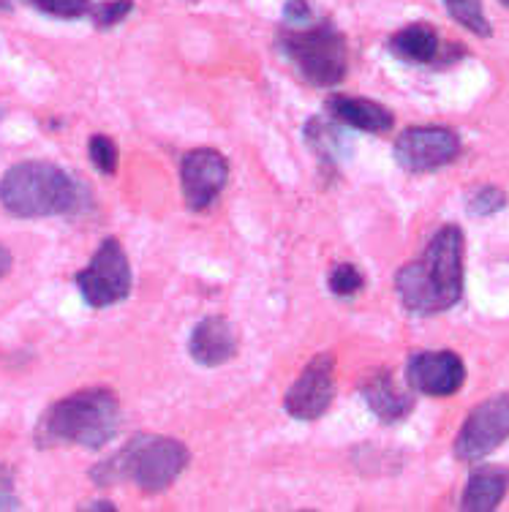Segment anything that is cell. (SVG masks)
<instances>
[{"instance_id": "4316f807", "label": "cell", "mask_w": 509, "mask_h": 512, "mask_svg": "<svg viewBox=\"0 0 509 512\" xmlns=\"http://www.w3.org/2000/svg\"><path fill=\"white\" fill-rule=\"evenodd\" d=\"M14 6V0H0V11H9Z\"/></svg>"}, {"instance_id": "9c48e42d", "label": "cell", "mask_w": 509, "mask_h": 512, "mask_svg": "<svg viewBox=\"0 0 509 512\" xmlns=\"http://www.w3.org/2000/svg\"><path fill=\"white\" fill-rule=\"evenodd\" d=\"M335 398V357L330 352L311 357L303 374L294 379V384L284 395V409L294 420H319L333 406Z\"/></svg>"}, {"instance_id": "f1b7e54d", "label": "cell", "mask_w": 509, "mask_h": 512, "mask_svg": "<svg viewBox=\"0 0 509 512\" xmlns=\"http://www.w3.org/2000/svg\"><path fill=\"white\" fill-rule=\"evenodd\" d=\"M188 3H196V0H188Z\"/></svg>"}, {"instance_id": "cb8c5ba5", "label": "cell", "mask_w": 509, "mask_h": 512, "mask_svg": "<svg viewBox=\"0 0 509 512\" xmlns=\"http://www.w3.org/2000/svg\"><path fill=\"white\" fill-rule=\"evenodd\" d=\"M284 14H286V22H289L292 28L294 25H308V22H311V6H308L305 0H289Z\"/></svg>"}, {"instance_id": "3957f363", "label": "cell", "mask_w": 509, "mask_h": 512, "mask_svg": "<svg viewBox=\"0 0 509 512\" xmlns=\"http://www.w3.org/2000/svg\"><path fill=\"white\" fill-rule=\"evenodd\" d=\"M188 447L177 439L156 434H137L128 439V444L118 455H112L104 463L93 466V483L96 485H115V483H134L139 491L164 493L169 485L175 483L180 474L186 472Z\"/></svg>"}, {"instance_id": "484cf974", "label": "cell", "mask_w": 509, "mask_h": 512, "mask_svg": "<svg viewBox=\"0 0 509 512\" xmlns=\"http://www.w3.org/2000/svg\"><path fill=\"white\" fill-rule=\"evenodd\" d=\"M90 510H115V504H112V502H93V504H90Z\"/></svg>"}, {"instance_id": "8992f818", "label": "cell", "mask_w": 509, "mask_h": 512, "mask_svg": "<svg viewBox=\"0 0 509 512\" xmlns=\"http://www.w3.org/2000/svg\"><path fill=\"white\" fill-rule=\"evenodd\" d=\"M74 281H77L79 295L93 308H109L126 300L131 292V265H128L126 248L120 246V240L107 237L96 248L90 265L79 270Z\"/></svg>"}, {"instance_id": "44dd1931", "label": "cell", "mask_w": 509, "mask_h": 512, "mask_svg": "<svg viewBox=\"0 0 509 512\" xmlns=\"http://www.w3.org/2000/svg\"><path fill=\"white\" fill-rule=\"evenodd\" d=\"M33 6L49 17H60V20H77L90 14V0H33Z\"/></svg>"}, {"instance_id": "ac0fdd59", "label": "cell", "mask_w": 509, "mask_h": 512, "mask_svg": "<svg viewBox=\"0 0 509 512\" xmlns=\"http://www.w3.org/2000/svg\"><path fill=\"white\" fill-rule=\"evenodd\" d=\"M88 153H90V161H93V167H96L98 172H104V175H115V169H118V161H120L115 139H109L107 134H96V137H90Z\"/></svg>"}, {"instance_id": "8fae6325", "label": "cell", "mask_w": 509, "mask_h": 512, "mask_svg": "<svg viewBox=\"0 0 509 512\" xmlns=\"http://www.w3.org/2000/svg\"><path fill=\"white\" fill-rule=\"evenodd\" d=\"M466 382V365L461 355L450 349L441 352H414L406 360V384L422 395L447 398L455 395Z\"/></svg>"}, {"instance_id": "30bf717a", "label": "cell", "mask_w": 509, "mask_h": 512, "mask_svg": "<svg viewBox=\"0 0 509 512\" xmlns=\"http://www.w3.org/2000/svg\"><path fill=\"white\" fill-rule=\"evenodd\" d=\"M229 180V161L224 153L213 148L188 150L180 161V186L188 210L202 213L210 205H216L221 191Z\"/></svg>"}, {"instance_id": "603a6c76", "label": "cell", "mask_w": 509, "mask_h": 512, "mask_svg": "<svg viewBox=\"0 0 509 512\" xmlns=\"http://www.w3.org/2000/svg\"><path fill=\"white\" fill-rule=\"evenodd\" d=\"M17 507V496H14V474L0 463V510H11Z\"/></svg>"}, {"instance_id": "7a4b0ae2", "label": "cell", "mask_w": 509, "mask_h": 512, "mask_svg": "<svg viewBox=\"0 0 509 512\" xmlns=\"http://www.w3.org/2000/svg\"><path fill=\"white\" fill-rule=\"evenodd\" d=\"M120 401L107 387H88L60 398L44 412L36 428L41 447L79 444L85 450H101L118 436Z\"/></svg>"}, {"instance_id": "ba28073f", "label": "cell", "mask_w": 509, "mask_h": 512, "mask_svg": "<svg viewBox=\"0 0 509 512\" xmlns=\"http://www.w3.org/2000/svg\"><path fill=\"white\" fill-rule=\"evenodd\" d=\"M392 156L398 161V167L414 175L436 172L461 156V137L444 126L406 128L401 137L395 139Z\"/></svg>"}, {"instance_id": "7402d4cb", "label": "cell", "mask_w": 509, "mask_h": 512, "mask_svg": "<svg viewBox=\"0 0 509 512\" xmlns=\"http://www.w3.org/2000/svg\"><path fill=\"white\" fill-rule=\"evenodd\" d=\"M131 9H134V0H104V3L93 6L90 14H93L96 28H112V25L126 20Z\"/></svg>"}, {"instance_id": "5bb4252c", "label": "cell", "mask_w": 509, "mask_h": 512, "mask_svg": "<svg viewBox=\"0 0 509 512\" xmlns=\"http://www.w3.org/2000/svg\"><path fill=\"white\" fill-rule=\"evenodd\" d=\"M360 393H363L368 409L387 425L401 423L414 409V398L395 384L390 371H376L373 376H368L360 384Z\"/></svg>"}, {"instance_id": "4fadbf2b", "label": "cell", "mask_w": 509, "mask_h": 512, "mask_svg": "<svg viewBox=\"0 0 509 512\" xmlns=\"http://www.w3.org/2000/svg\"><path fill=\"white\" fill-rule=\"evenodd\" d=\"M327 112H330V118L335 123L357 128V131H365V134H387L395 126V115L390 109L371 99H363V96H349V93L330 96L327 99Z\"/></svg>"}, {"instance_id": "6da1fadb", "label": "cell", "mask_w": 509, "mask_h": 512, "mask_svg": "<svg viewBox=\"0 0 509 512\" xmlns=\"http://www.w3.org/2000/svg\"><path fill=\"white\" fill-rule=\"evenodd\" d=\"M395 292L412 314H441L463 297V232L455 224L431 237L420 259L406 262L395 273Z\"/></svg>"}, {"instance_id": "52a82bcc", "label": "cell", "mask_w": 509, "mask_h": 512, "mask_svg": "<svg viewBox=\"0 0 509 512\" xmlns=\"http://www.w3.org/2000/svg\"><path fill=\"white\" fill-rule=\"evenodd\" d=\"M509 439V393L485 398L463 420L461 434L455 439V458L474 463L488 458L496 447Z\"/></svg>"}, {"instance_id": "e0dca14e", "label": "cell", "mask_w": 509, "mask_h": 512, "mask_svg": "<svg viewBox=\"0 0 509 512\" xmlns=\"http://www.w3.org/2000/svg\"><path fill=\"white\" fill-rule=\"evenodd\" d=\"M444 6L450 11V17L466 30H471L474 36L488 39L493 28H490L485 9H482V0H444Z\"/></svg>"}, {"instance_id": "7c38bea8", "label": "cell", "mask_w": 509, "mask_h": 512, "mask_svg": "<svg viewBox=\"0 0 509 512\" xmlns=\"http://www.w3.org/2000/svg\"><path fill=\"white\" fill-rule=\"evenodd\" d=\"M237 346H240L237 330L226 316H205L188 338V352L194 357V363L205 368L229 363L237 355Z\"/></svg>"}, {"instance_id": "9a60e30c", "label": "cell", "mask_w": 509, "mask_h": 512, "mask_svg": "<svg viewBox=\"0 0 509 512\" xmlns=\"http://www.w3.org/2000/svg\"><path fill=\"white\" fill-rule=\"evenodd\" d=\"M509 491V469L507 466H480L469 474L463 488L461 507L469 512L496 510Z\"/></svg>"}, {"instance_id": "2e32d148", "label": "cell", "mask_w": 509, "mask_h": 512, "mask_svg": "<svg viewBox=\"0 0 509 512\" xmlns=\"http://www.w3.org/2000/svg\"><path fill=\"white\" fill-rule=\"evenodd\" d=\"M387 47L398 60L425 66V63H433L439 55V33L425 22H414L409 28L398 30Z\"/></svg>"}, {"instance_id": "5b68a950", "label": "cell", "mask_w": 509, "mask_h": 512, "mask_svg": "<svg viewBox=\"0 0 509 512\" xmlns=\"http://www.w3.org/2000/svg\"><path fill=\"white\" fill-rule=\"evenodd\" d=\"M278 50L292 60L300 77L314 88H333L349 69L346 39L333 22L294 25L292 30H284L278 36Z\"/></svg>"}, {"instance_id": "ffe728a7", "label": "cell", "mask_w": 509, "mask_h": 512, "mask_svg": "<svg viewBox=\"0 0 509 512\" xmlns=\"http://www.w3.org/2000/svg\"><path fill=\"white\" fill-rule=\"evenodd\" d=\"M327 286H330V292H333V295L352 297L365 286V276L354 265H338L333 273H330Z\"/></svg>"}, {"instance_id": "277c9868", "label": "cell", "mask_w": 509, "mask_h": 512, "mask_svg": "<svg viewBox=\"0 0 509 512\" xmlns=\"http://www.w3.org/2000/svg\"><path fill=\"white\" fill-rule=\"evenodd\" d=\"M0 205L20 218L60 216L77 205V183L55 164L22 161L0 178Z\"/></svg>"}, {"instance_id": "83f0119b", "label": "cell", "mask_w": 509, "mask_h": 512, "mask_svg": "<svg viewBox=\"0 0 509 512\" xmlns=\"http://www.w3.org/2000/svg\"><path fill=\"white\" fill-rule=\"evenodd\" d=\"M501 3H504V6H509V0H501Z\"/></svg>"}, {"instance_id": "d6986e66", "label": "cell", "mask_w": 509, "mask_h": 512, "mask_svg": "<svg viewBox=\"0 0 509 512\" xmlns=\"http://www.w3.org/2000/svg\"><path fill=\"white\" fill-rule=\"evenodd\" d=\"M469 213L474 216H493L507 207V194L499 186H480L469 194Z\"/></svg>"}, {"instance_id": "d4e9b609", "label": "cell", "mask_w": 509, "mask_h": 512, "mask_svg": "<svg viewBox=\"0 0 509 512\" xmlns=\"http://www.w3.org/2000/svg\"><path fill=\"white\" fill-rule=\"evenodd\" d=\"M11 270V251L0 243V278Z\"/></svg>"}]
</instances>
